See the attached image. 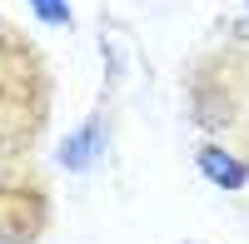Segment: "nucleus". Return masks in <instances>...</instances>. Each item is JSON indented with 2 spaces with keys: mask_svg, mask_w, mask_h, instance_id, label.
Returning a JSON list of instances; mask_svg holds the SVG:
<instances>
[{
  "mask_svg": "<svg viewBox=\"0 0 249 244\" xmlns=\"http://www.w3.org/2000/svg\"><path fill=\"white\" fill-rule=\"evenodd\" d=\"M40 120H45V75L30 45L0 35V159L30 150Z\"/></svg>",
  "mask_w": 249,
  "mask_h": 244,
  "instance_id": "f257e3e1",
  "label": "nucleus"
},
{
  "mask_svg": "<svg viewBox=\"0 0 249 244\" xmlns=\"http://www.w3.org/2000/svg\"><path fill=\"white\" fill-rule=\"evenodd\" d=\"M35 5V15L45 20V25H70V5L65 0H30Z\"/></svg>",
  "mask_w": 249,
  "mask_h": 244,
  "instance_id": "39448f33",
  "label": "nucleus"
},
{
  "mask_svg": "<svg viewBox=\"0 0 249 244\" xmlns=\"http://www.w3.org/2000/svg\"><path fill=\"white\" fill-rule=\"evenodd\" d=\"M195 165H199L204 179H210V185H219V190H244V185H249V165H244L239 155L219 150V145H204V150L195 155Z\"/></svg>",
  "mask_w": 249,
  "mask_h": 244,
  "instance_id": "7ed1b4c3",
  "label": "nucleus"
},
{
  "mask_svg": "<svg viewBox=\"0 0 249 244\" xmlns=\"http://www.w3.org/2000/svg\"><path fill=\"white\" fill-rule=\"evenodd\" d=\"M95 150H100V120H90V125L60 150V159H65L70 170H90V165H95Z\"/></svg>",
  "mask_w": 249,
  "mask_h": 244,
  "instance_id": "20e7f679",
  "label": "nucleus"
},
{
  "mask_svg": "<svg viewBox=\"0 0 249 244\" xmlns=\"http://www.w3.org/2000/svg\"><path fill=\"white\" fill-rule=\"evenodd\" d=\"M50 225V194L30 174H0V244H35Z\"/></svg>",
  "mask_w": 249,
  "mask_h": 244,
  "instance_id": "f03ea898",
  "label": "nucleus"
}]
</instances>
